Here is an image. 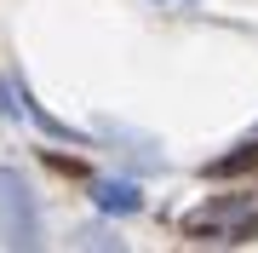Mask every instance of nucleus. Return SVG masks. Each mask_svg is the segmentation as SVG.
I'll return each mask as SVG.
<instances>
[{
	"mask_svg": "<svg viewBox=\"0 0 258 253\" xmlns=\"http://www.w3.org/2000/svg\"><path fill=\"white\" fill-rule=\"evenodd\" d=\"M0 242L6 247H40V201L18 167H0Z\"/></svg>",
	"mask_w": 258,
	"mask_h": 253,
	"instance_id": "obj_2",
	"label": "nucleus"
},
{
	"mask_svg": "<svg viewBox=\"0 0 258 253\" xmlns=\"http://www.w3.org/2000/svg\"><path fill=\"white\" fill-rule=\"evenodd\" d=\"M92 196L103 213H138L144 196H138V184H126V178H103V184H92Z\"/></svg>",
	"mask_w": 258,
	"mask_h": 253,
	"instance_id": "obj_3",
	"label": "nucleus"
},
{
	"mask_svg": "<svg viewBox=\"0 0 258 253\" xmlns=\"http://www.w3.org/2000/svg\"><path fill=\"white\" fill-rule=\"evenodd\" d=\"M195 242H247L258 230V190H230V196H207L184 219Z\"/></svg>",
	"mask_w": 258,
	"mask_h": 253,
	"instance_id": "obj_1",
	"label": "nucleus"
}]
</instances>
